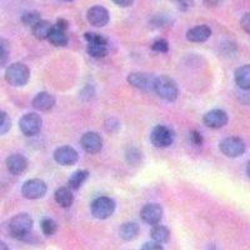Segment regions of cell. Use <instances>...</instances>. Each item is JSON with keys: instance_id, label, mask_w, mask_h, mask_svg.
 <instances>
[{"instance_id": "obj_1", "label": "cell", "mask_w": 250, "mask_h": 250, "mask_svg": "<svg viewBox=\"0 0 250 250\" xmlns=\"http://www.w3.org/2000/svg\"><path fill=\"white\" fill-rule=\"evenodd\" d=\"M33 218L28 213L17 214L9 222V233L13 238L26 240V236L30 235V231L33 230Z\"/></svg>"}, {"instance_id": "obj_2", "label": "cell", "mask_w": 250, "mask_h": 250, "mask_svg": "<svg viewBox=\"0 0 250 250\" xmlns=\"http://www.w3.org/2000/svg\"><path fill=\"white\" fill-rule=\"evenodd\" d=\"M153 91H155L158 97L164 99L165 102H175L179 95V88L175 80L167 75L155 77Z\"/></svg>"}, {"instance_id": "obj_3", "label": "cell", "mask_w": 250, "mask_h": 250, "mask_svg": "<svg viewBox=\"0 0 250 250\" xmlns=\"http://www.w3.org/2000/svg\"><path fill=\"white\" fill-rule=\"evenodd\" d=\"M30 79V70L23 62H13L6 68L5 80L13 86H24Z\"/></svg>"}, {"instance_id": "obj_4", "label": "cell", "mask_w": 250, "mask_h": 250, "mask_svg": "<svg viewBox=\"0 0 250 250\" xmlns=\"http://www.w3.org/2000/svg\"><path fill=\"white\" fill-rule=\"evenodd\" d=\"M84 38L88 42V48L86 51L88 54L93 58H104L108 54V39L103 35L97 34V33H85Z\"/></svg>"}, {"instance_id": "obj_5", "label": "cell", "mask_w": 250, "mask_h": 250, "mask_svg": "<svg viewBox=\"0 0 250 250\" xmlns=\"http://www.w3.org/2000/svg\"><path fill=\"white\" fill-rule=\"evenodd\" d=\"M91 215L95 219L104 220L110 218L115 211V202L109 196H99L91 203Z\"/></svg>"}, {"instance_id": "obj_6", "label": "cell", "mask_w": 250, "mask_h": 250, "mask_svg": "<svg viewBox=\"0 0 250 250\" xmlns=\"http://www.w3.org/2000/svg\"><path fill=\"white\" fill-rule=\"evenodd\" d=\"M220 151L228 158H239L247 150L245 142L239 137H228L219 144Z\"/></svg>"}, {"instance_id": "obj_7", "label": "cell", "mask_w": 250, "mask_h": 250, "mask_svg": "<svg viewBox=\"0 0 250 250\" xmlns=\"http://www.w3.org/2000/svg\"><path fill=\"white\" fill-rule=\"evenodd\" d=\"M174 131L167 125H156L150 133V142L156 148H168L174 142Z\"/></svg>"}, {"instance_id": "obj_8", "label": "cell", "mask_w": 250, "mask_h": 250, "mask_svg": "<svg viewBox=\"0 0 250 250\" xmlns=\"http://www.w3.org/2000/svg\"><path fill=\"white\" fill-rule=\"evenodd\" d=\"M19 128L26 137H35L43 128V119L39 114L28 113L19 120Z\"/></svg>"}, {"instance_id": "obj_9", "label": "cell", "mask_w": 250, "mask_h": 250, "mask_svg": "<svg viewBox=\"0 0 250 250\" xmlns=\"http://www.w3.org/2000/svg\"><path fill=\"white\" fill-rule=\"evenodd\" d=\"M48 187L46 183L42 179L26 180L21 187V194L26 199H40L46 194Z\"/></svg>"}, {"instance_id": "obj_10", "label": "cell", "mask_w": 250, "mask_h": 250, "mask_svg": "<svg viewBox=\"0 0 250 250\" xmlns=\"http://www.w3.org/2000/svg\"><path fill=\"white\" fill-rule=\"evenodd\" d=\"M53 156H54L55 162L59 165H62V167L74 165L78 162V159H79L78 151L73 146H70V145H62V146L57 148Z\"/></svg>"}, {"instance_id": "obj_11", "label": "cell", "mask_w": 250, "mask_h": 250, "mask_svg": "<svg viewBox=\"0 0 250 250\" xmlns=\"http://www.w3.org/2000/svg\"><path fill=\"white\" fill-rule=\"evenodd\" d=\"M126 82L133 88L139 89V90L153 91L155 77H153L151 74H148V73H131L126 78Z\"/></svg>"}, {"instance_id": "obj_12", "label": "cell", "mask_w": 250, "mask_h": 250, "mask_svg": "<svg viewBox=\"0 0 250 250\" xmlns=\"http://www.w3.org/2000/svg\"><path fill=\"white\" fill-rule=\"evenodd\" d=\"M86 19L89 23L98 28H103L109 23L110 20V14H109L108 9L102 5H94L86 13Z\"/></svg>"}, {"instance_id": "obj_13", "label": "cell", "mask_w": 250, "mask_h": 250, "mask_svg": "<svg viewBox=\"0 0 250 250\" xmlns=\"http://www.w3.org/2000/svg\"><path fill=\"white\" fill-rule=\"evenodd\" d=\"M140 218L144 223L149 225H158L163 218V208L162 205L156 203H150L143 207L140 211Z\"/></svg>"}, {"instance_id": "obj_14", "label": "cell", "mask_w": 250, "mask_h": 250, "mask_svg": "<svg viewBox=\"0 0 250 250\" xmlns=\"http://www.w3.org/2000/svg\"><path fill=\"white\" fill-rule=\"evenodd\" d=\"M82 148L89 154H97L103 149V138L95 131H88L80 139Z\"/></svg>"}, {"instance_id": "obj_15", "label": "cell", "mask_w": 250, "mask_h": 250, "mask_svg": "<svg viewBox=\"0 0 250 250\" xmlns=\"http://www.w3.org/2000/svg\"><path fill=\"white\" fill-rule=\"evenodd\" d=\"M228 114L222 109H213V110L208 111L203 118V122L207 126L211 129H220L228 124Z\"/></svg>"}, {"instance_id": "obj_16", "label": "cell", "mask_w": 250, "mask_h": 250, "mask_svg": "<svg viewBox=\"0 0 250 250\" xmlns=\"http://www.w3.org/2000/svg\"><path fill=\"white\" fill-rule=\"evenodd\" d=\"M6 169L14 175H19V174L24 173L28 168V159L23 154H12L9 155L5 160Z\"/></svg>"}, {"instance_id": "obj_17", "label": "cell", "mask_w": 250, "mask_h": 250, "mask_svg": "<svg viewBox=\"0 0 250 250\" xmlns=\"http://www.w3.org/2000/svg\"><path fill=\"white\" fill-rule=\"evenodd\" d=\"M33 108L39 111H49L55 106V98L53 94L48 91H42L37 94L33 99Z\"/></svg>"}, {"instance_id": "obj_18", "label": "cell", "mask_w": 250, "mask_h": 250, "mask_svg": "<svg viewBox=\"0 0 250 250\" xmlns=\"http://www.w3.org/2000/svg\"><path fill=\"white\" fill-rule=\"evenodd\" d=\"M211 37V29L208 25H198L188 30L187 39L191 43H204Z\"/></svg>"}, {"instance_id": "obj_19", "label": "cell", "mask_w": 250, "mask_h": 250, "mask_svg": "<svg viewBox=\"0 0 250 250\" xmlns=\"http://www.w3.org/2000/svg\"><path fill=\"white\" fill-rule=\"evenodd\" d=\"M234 79H235L236 85L243 90H249L250 88V66L248 64L240 66L235 70L234 74Z\"/></svg>"}, {"instance_id": "obj_20", "label": "cell", "mask_w": 250, "mask_h": 250, "mask_svg": "<svg viewBox=\"0 0 250 250\" xmlns=\"http://www.w3.org/2000/svg\"><path fill=\"white\" fill-rule=\"evenodd\" d=\"M55 202L60 205L62 208H69L73 205L74 203V195L71 193V190L69 188H59L57 189L54 194Z\"/></svg>"}, {"instance_id": "obj_21", "label": "cell", "mask_w": 250, "mask_h": 250, "mask_svg": "<svg viewBox=\"0 0 250 250\" xmlns=\"http://www.w3.org/2000/svg\"><path fill=\"white\" fill-rule=\"evenodd\" d=\"M53 26L54 25H53L50 21L42 19L40 21H38L33 28H31V31H33V35H34L38 40H45L48 39Z\"/></svg>"}, {"instance_id": "obj_22", "label": "cell", "mask_w": 250, "mask_h": 250, "mask_svg": "<svg viewBox=\"0 0 250 250\" xmlns=\"http://www.w3.org/2000/svg\"><path fill=\"white\" fill-rule=\"evenodd\" d=\"M88 176H89V171L84 170V169H80V170L74 171V173L70 175V178L68 179L69 189H70V190H78V189H79V188L86 182Z\"/></svg>"}, {"instance_id": "obj_23", "label": "cell", "mask_w": 250, "mask_h": 250, "mask_svg": "<svg viewBox=\"0 0 250 250\" xmlns=\"http://www.w3.org/2000/svg\"><path fill=\"white\" fill-rule=\"evenodd\" d=\"M150 235L153 242L158 243V244H164V243H168L170 239V230L164 225H154Z\"/></svg>"}, {"instance_id": "obj_24", "label": "cell", "mask_w": 250, "mask_h": 250, "mask_svg": "<svg viewBox=\"0 0 250 250\" xmlns=\"http://www.w3.org/2000/svg\"><path fill=\"white\" fill-rule=\"evenodd\" d=\"M48 40L50 42V44H53L54 46H60V48L66 46L69 43V38L65 31L60 30V29L55 28V26H53V29H51Z\"/></svg>"}, {"instance_id": "obj_25", "label": "cell", "mask_w": 250, "mask_h": 250, "mask_svg": "<svg viewBox=\"0 0 250 250\" xmlns=\"http://www.w3.org/2000/svg\"><path fill=\"white\" fill-rule=\"evenodd\" d=\"M138 233H139V227H138L137 223L133 222L124 223L119 229L120 238L126 240V242H130V240L137 238Z\"/></svg>"}, {"instance_id": "obj_26", "label": "cell", "mask_w": 250, "mask_h": 250, "mask_svg": "<svg viewBox=\"0 0 250 250\" xmlns=\"http://www.w3.org/2000/svg\"><path fill=\"white\" fill-rule=\"evenodd\" d=\"M40 228H42V231H43L44 235L50 236L53 234H55L58 229V225L55 223L54 219L51 218H43L42 222H40Z\"/></svg>"}, {"instance_id": "obj_27", "label": "cell", "mask_w": 250, "mask_h": 250, "mask_svg": "<svg viewBox=\"0 0 250 250\" xmlns=\"http://www.w3.org/2000/svg\"><path fill=\"white\" fill-rule=\"evenodd\" d=\"M40 20H42V14L39 12H34V10L33 12H25L21 17V21H23L24 25L30 26V28H33Z\"/></svg>"}, {"instance_id": "obj_28", "label": "cell", "mask_w": 250, "mask_h": 250, "mask_svg": "<svg viewBox=\"0 0 250 250\" xmlns=\"http://www.w3.org/2000/svg\"><path fill=\"white\" fill-rule=\"evenodd\" d=\"M9 53H10V46L5 39L0 38V68L4 66L8 62Z\"/></svg>"}, {"instance_id": "obj_29", "label": "cell", "mask_w": 250, "mask_h": 250, "mask_svg": "<svg viewBox=\"0 0 250 250\" xmlns=\"http://www.w3.org/2000/svg\"><path fill=\"white\" fill-rule=\"evenodd\" d=\"M12 128V120L5 111L0 110V137L8 133Z\"/></svg>"}, {"instance_id": "obj_30", "label": "cell", "mask_w": 250, "mask_h": 250, "mask_svg": "<svg viewBox=\"0 0 250 250\" xmlns=\"http://www.w3.org/2000/svg\"><path fill=\"white\" fill-rule=\"evenodd\" d=\"M151 49L156 53H168L169 51V43L168 40L163 39V38H158L154 40V43L151 44Z\"/></svg>"}, {"instance_id": "obj_31", "label": "cell", "mask_w": 250, "mask_h": 250, "mask_svg": "<svg viewBox=\"0 0 250 250\" xmlns=\"http://www.w3.org/2000/svg\"><path fill=\"white\" fill-rule=\"evenodd\" d=\"M126 158H128V162L131 164H137L138 162H140L142 159V153H139L138 149H129L128 153H126Z\"/></svg>"}, {"instance_id": "obj_32", "label": "cell", "mask_w": 250, "mask_h": 250, "mask_svg": "<svg viewBox=\"0 0 250 250\" xmlns=\"http://www.w3.org/2000/svg\"><path fill=\"white\" fill-rule=\"evenodd\" d=\"M190 140L193 142V144L195 145H202L204 139H203V135L198 130H191L190 131Z\"/></svg>"}, {"instance_id": "obj_33", "label": "cell", "mask_w": 250, "mask_h": 250, "mask_svg": "<svg viewBox=\"0 0 250 250\" xmlns=\"http://www.w3.org/2000/svg\"><path fill=\"white\" fill-rule=\"evenodd\" d=\"M142 250H164L162 244H158L155 242H146L142 247Z\"/></svg>"}, {"instance_id": "obj_34", "label": "cell", "mask_w": 250, "mask_h": 250, "mask_svg": "<svg viewBox=\"0 0 250 250\" xmlns=\"http://www.w3.org/2000/svg\"><path fill=\"white\" fill-rule=\"evenodd\" d=\"M240 24H242V28L244 29L245 33H247V34H249L250 33V14L249 13H247V14L242 18V20H240Z\"/></svg>"}, {"instance_id": "obj_35", "label": "cell", "mask_w": 250, "mask_h": 250, "mask_svg": "<svg viewBox=\"0 0 250 250\" xmlns=\"http://www.w3.org/2000/svg\"><path fill=\"white\" fill-rule=\"evenodd\" d=\"M68 25H69L68 20L62 19V18H60V19H58V20H57V24H55L54 26H55V28L60 29V30L65 31L66 29H68Z\"/></svg>"}, {"instance_id": "obj_36", "label": "cell", "mask_w": 250, "mask_h": 250, "mask_svg": "<svg viewBox=\"0 0 250 250\" xmlns=\"http://www.w3.org/2000/svg\"><path fill=\"white\" fill-rule=\"evenodd\" d=\"M114 4H117L118 6H122V8H128V6L133 5V0H113Z\"/></svg>"}, {"instance_id": "obj_37", "label": "cell", "mask_w": 250, "mask_h": 250, "mask_svg": "<svg viewBox=\"0 0 250 250\" xmlns=\"http://www.w3.org/2000/svg\"><path fill=\"white\" fill-rule=\"evenodd\" d=\"M179 8H183L184 10H187V9H189L191 6V3H189V1H179Z\"/></svg>"}, {"instance_id": "obj_38", "label": "cell", "mask_w": 250, "mask_h": 250, "mask_svg": "<svg viewBox=\"0 0 250 250\" xmlns=\"http://www.w3.org/2000/svg\"><path fill=\"white\" fill-rule=\"evenodd\" d=\"M0 250H9L8 247H6L5 243L1 242V240H0Z\"/></svg>"}]
</instances>
